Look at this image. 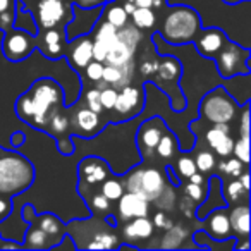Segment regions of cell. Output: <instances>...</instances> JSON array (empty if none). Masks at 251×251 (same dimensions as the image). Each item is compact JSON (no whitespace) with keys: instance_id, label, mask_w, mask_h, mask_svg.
<instances>
[{"instance_id":"cell-1","label":"cell","mask_w":251,"mask_h":251,"mask_svg":"<svg viewBox=\"0 0 251 251\" xmlns=\"http://www.w3.org/2000/svg\"><path fill=\"white\" fill-rule=\"evenodd\" d=\"M35 181V167L18 151L0 148V193L14 196L26 191Z\"/></svg>"},{"instance_id":"cell-2","label":"cell","mask_w":251,"mask_h":251,"mask_svg":"<svg viewBox=\"0 0 251 251\" xmlns=\"http://www.w3.org/2000/svg\"><path fill=\"white\" fill-rule=\"evenodd\" d=\"M26 93L29 95L33 103V117L29 124L36 126L38 129H45L53 114H57V107L62 101V88L55 79L42 77L35 81L33 86Z\"/></svg>"},{"instance_id":"cell-3","label":"cell","mask_w":251,"mask_h":251,"mask_svg":"<svg viewBox=\"0 0 251 251\" xmlns=\"http://www.w3.org/2000/svg\"><path fill=\"white\" fill-rule=\"evenodd\" d=\"M200 28H201V19L198 12L186 5H179V7H172L165 16L160 35L165 42L177 47L193 42L200 33Z\"/></svg>"},{"instance_id":"cell-4","label":"cell","mask_w":251,"mask_h":251,"mask_svg":"<svg viewBox=\"0 0 251 251\" xmlns=\"http://www.w3.org/2000/svg\"><path fill=\"white\" fill-rule=\"evenodd\" d=\"M236 101L222 86H217L215 90L206 93L200 103L201 117L212 124H229L236 115Z\"/></svg>"},{"instance_id":"cell-5","label":"cell","mask_w":251,"mask_h":251,"mask_svg":"<svg viewBox=\"0 0 251 251\" xmlns=\"http://www.w3.org/2000/svg\"><path fill=\"white\" fill-rule=\"evenodd\" d=\"M165 188V179L157 169L138 167L127 179V191L143 196L148 201H155Z\"/></svg>"},{"instance_id":"cell-6","label":"cell","mask_w":251,"mask_h":251,"mask_svg":"<svg viewBox=\"0 0 251 251\" xmlns=\"http://www.w3.org/2000/svg\"><path fill=\"white\" fill-rule=\"evenodd\" d=\"M248 57H250V50L241 49L239 45L232 42H226L213 59L217 62V69H219L220 76L232 77L236 74H248Z\"/></svg>"},{"instance_id":"cell-7","label":"cell","mask_w":251,"mask_h":251,"mask_svg":"<svg viewBox=\"0 0 251 251\" xmlns=\"http://www.w3.org/2000/svg\"><path fill=\"white\" fill-rule=\"evenodd\" d=\"M35 50V40L23 29H7L2 42V52L11 62H21Z\"/></svg>"},{"instance_id":"cell-8","label":"cell","mask_w":251,"mask_h":251,"mask_svg":"<svg viewBox=\"0 0 251 251\" xmlns=\"http://www.w3.org/2000/svg\"><path fill=\"white\" fill-rule=\"evenodd\" d=\"M79 186L86 184V188H97L110 176V169L105 160L98 157H88L79 164Z\"/></svg>"},{"instance_id":"cell-9","label":"cell","mask_w":251,"mask_h":251,"mask_svg":"<svg viewBox=\"0 0 251 251\" xmlns=\"http://www.w3.org/2000/svg\"><path fill=\"white\" fill-rule=\"evenodd\" d=\"M164 131H165V124L160 117H153L140 126L136 141H138V147H140V151L145 157L151 155V151H155L157 143L162 138V134H164Z\"/></svg>"},{"instance_id":"cell-10","label":"cell","mask_w":251,"mask_h":251,"mask_svg":"<svg viewBox=\"0 0 251 251\" xmlns=\"http://www.w3.org/2000/svg\"><path fill=\"white\" fill-rule=\"evenodd\" d=\"M117 201H119V217L122 220H126V222L131 219H136V217H148L150 201L145 200L143 196L136 195V193L124 191Z\"/></svg>"},{"instance_id":"cell-11","label":"cell","mask_w":251,"mask_h":251,"mask_svg":"<svg viewBox=\"0 0 251 251\" xmlns=\"http://www.w3.org/2000/svg\"><path fill=\"white\" fill-rule=\"evenodd\" d=\"M114 108L122 115H136L138 112L143 108V93L138 88L126 84L121 88V91H117V98H115Z\"/></svg>"},{"instance_id":"cell-12","label":"cell","mask_w":251,"mask_h":251,"mask_svg":"<svg viewBox=\"0 0 251 251\" xmlns=\"http://www.w3.org/2000/svg\"><path fill=\"white\" fill-rule=\"evenodd\" d=\"M226 42H227L226 33L219 28L205 29V31H201V35H200L198 38L195 36L196 50H198L200 55L205 57V59H213Z\"/></svg>"},{"instance_id":"cell-13","label":"cell","mask_w":251,"mask_h":251,"mask_svg":"<svg viewBox=\"0 0 251 251\" xmlns=\"http://www.w3.org/2000/svg\"><path fill=\"white\" fill-rule=\"evenodd\" d=\"M36 16H38L36 19H38L40 28L52 29L66 16V5L62 0H42L38 4Z\"/></svg>"},{"instance_id":"cell-14","label":"cell","mask_w":251,"mask_h":251,"mask_svg":"<svg viewBox=\"0 0 251 251\" xmlns=\"http://www.w3.org/2000/svg\"><path fill=\"white\" fill-rule=\"evenodd\" d=\"M133 76H134V62L133 60H127L126 64H121V66H112V64L103 66L101 81L105 84H108V86L122 88L131 83Z\"/></svg>"},{"instance_id":"cell-15","label":"cell","mask_w":251,"mask_h":251,"mask_svg":"<svg viewBox=\"0 0 251 251\" xmlns=\"http://www.w3.org/2000/svg\"><path fill=\"white\" fill-rule=\"evenodd\" d=\"M181 62L174 57H165L157 67V76H155V81L157 84L162 88V90H167L169 84H177L179 77H181Z\"/></svg>"},{"instance_id":"cell-16","label":"cell","mask_w":251,"mask_h":251,"mask_svg":"<svg viewBox=\"0 0 251 251\" xmlns=\"http://www.w3.org/2000/svg\"><path fill=\"white\" fill-rule=\"evenodd\" d=\"M206 229L208 234L217 241H226L230 239L232 236V230H230V222H229V215L224 208L215 210L213 213H210L206 217Z\"/></svg>"},{"instance_id":"cell-17","label":"cell","mask_w":251,"mask_h":251,"mask_svg":"<svg viewBox=\"0 0 251 251\" xmlns=\"http://www.w3.org/2000/svg\"><path fill=\"white\" fill-rule=\"evenodd\" d=\"M151 234H153V222L148 217L131 219L124 226V236L127 239H148Z\"/></svg>"},{"instance_id":"cell-18","label":"cell","mask_w":251,"mask_h":251,"mask_svg":"<svg viewBox=\"0 0 251 251\" xmlns=\"http://www.w3.org/2000/svg\"><path fill=\"white\" fill-rule=\"evenodd\" d=\"M229 222H230V230L237 237L248 239V236H250V208L246 205L232 208V212L229 215Z\"/></svg>"},{"instance_id":"cell-19","label":"cell","mask_w":251,"mask_h":251,"mask_svg":"<svg viewBox=\"0 0 251 251\" xmlns=\"http://www.w3.org/2000/svg\"><path fill=\"white\" fill-rule=\"evenodd\" d=\"M69 60L76 67H86L93 60V42L88 38L77 40L69 53Z\"/></svg>"},{"instance_id":"cell-20","label":"cell","mask_w":251,"mask_h":251,"mask_svg":"<svg viewBox=\"0 0 251 251\" xmlns=\"http://www.w3.org/2000/svg\"><path fill=\"white\" fill-rule=\"evenodd\" d=\"M36 226H38L40 229L53 241V244L60 243L64 232H66V227H64V224L60 222V219H57V217L52 215V213H45V215L40 217Z\"/></svg>"},{"instance_id":"cell-21","label":"cell","mask_w":251,"mask_h":251,"mask_svg":"<svg viewBox=\"0 0 251 251\" xmlns=\"http://www.w3.org/2000/svg\"><path fill=\"white\" fill-rule=\"evenodd\" d=\"M98 122H100L98 114L91 110V108H88V107L83 108V110H79L76 114L77 129H79L83 134H86V136H93V134L97 133V131H98Z\"/></svg>"},{"instance_id":"cell-22","label":"cell","mask_w":251,"mask_h":251,"mask_svg":"<svg viewBox=\"0 0 251 251\" xmlns=\"http://www.w3.org/2000/svg\"><path fill=\"white\" fill-rule=\"evenodd\" d=\"M134 52L129 50L124 43H121L115 36V40L112 42V45L108 47V52H107V59L105 62L112 64V66H121V64H126L127 60H133Z\"/></svg>"},{"instance_id":"cell-23","label":"cell","mask_w":251,"mask_h":251,"mask_svg":"<svg viewBox=\"0 0 251 251\" xmlns=\"http://www.w3.org/2000/svg\"><path fill=\"white\" fill-rule=\"evenodd\" d=\"M53 241L40 229L38 226L29 227L28 232H26V243L23 248H31V250H49V248H53Z\"/></svg>"},{"instance_id":"cell-24","label":"cell","mask_w":251,"mask_h":251,"mask_svg":"<svg viewBox=\"0 0 251 251\" xmlns=\"http://www.w3.org/2000/svg\"><path fill=\"white\" fill-rule=\"evenodd\" d=\"M115 36H117V40L121 43H124L126 47L129 50H136L138 43L141 42V33L140 29L136 28V26H131L126 23L122 28H117V33H115Z\"/></svg>"},{"instance_id":"cell-25","label":"cell","mask_w":251,"mask_h":251,"mask_svg":"<svg viewBox=\"0 0 251 251\" xmlns=\"http://www.w3.org/2000/svg\"><path fill=\"white\" fill-rule=\"evenodd\" d=\"M43 43H45V47H43V53H45L49 59L55 60L57 57L62 55V45H60L59 31H53V28L49 29V31L45 33Z\"/></svg>"},{"instance_id":"cell-26","label":"cell","mask_w":251,"mask_h":251,"mask_svg":"<svg viewBox=\"0 0 251 251\" xmlns=\"http://www.w3.org/2000/svg\"><path fill=\"white\" fill-rule=\"evenodd\" d=\"M157 153L160 155L162 158H171L176 155V151H177V138L174 136V133H171V131H164V134H162V138L158 140L157 143Z\"/></svg>"},{"instance_id":"cell-27","label":"cell","mask_w":251,"mask_h":251,"mask_svg":"<svg viewBox=\"0 0 251 251\" xmlns=\"http://www.w3.org/2000/svg\"><path fill=\"white\" fill-rule=\"evenodd\" d=\"M131 18L138 29H148L155 25V14L151 7H136Z\"/></svg>"},{"instance_id":"cell-28","label":"cell","mask_w":251,"mask_h":251,"mask_svg":"<svg viewBox=\"0 0 251 251\" xmlns=\"http://www.w3.org/2000/svg\"><path fill=\"white\" fill-rule=\"evenodd\" d=\"M100 193L108 201H117L122 196V193H124V186L117 179H105L100 184Z\"/></svg>"},{"instance_id":"cell-29","label":"cell","mask_w":251,"mask_h":251,"mask_svg":"<svg viewBox=\"0 0 251 251\" xmlns=\"http://www.w3.org/2000/svg\"><path fill=\"white\" fill-rule=\"evenodd\" d=\"M86 248H90V250H112V248H119V241L114 234L101 232L97 234L95 239L86 244Z\"/></svg>"},{"instance_id":"cell-30","label":"cell","mask_w":251,"mask_h":251,"mask_svg":"<svg viewBox=\"0 0 251 251\" xmlns=\"http://www.w3.org/2000/svg\"><path fill=\"white\" fill-rule=\"evenodd\" d=\"M105 18H107V21L110 23L112 26H115V28H122V26L127 23V12L124 11V7L122 5H108L107 7V12H105Z\"/></svg>"},{"instance_id":"cell-31","label":"cell","mask_w":251,"mask_h":251,"mask_svg":"<svg viewBox=\"0 0 251 251\" xmlns=\"http://www.w3.org/2000/svg\"><path fill=\"white\" fill-rule=\"evenodd\" d=\"M229 134V126L227 124H215L213 127H210L205 134V140H206V145L210 148H215L224 138Z\"/></svg>"},{"instance_id":"cell-32","label":"cell","mask_w":251,"mask_h":251,"mask_svg":"<svg viewBox=\"0 0 251 251\" xmlns=\"http://www.w3.org/2000/svg\"><path fill=\"white\" fill-rule=\"evenodd\" d=\"M16 114H18V117L23 119V121L31 122L33 103H31V98H29L28 93H23L21 97L18 98V101H16Z\"/></svg>"},{"instance_id":"cell-33","label":"cell","mask_w":251,"mask_h":251,"mask_svg":"<svg viewBox=\"0 0 251 251\" xmlns=\"http://www.w3.org/2000/svg\"><path fill=\"white\" fill-rule=\"evenodd\" d=\"M115 33H117V28L112 26L108 21H105V23H101V25L97 28V31H95V40H97V42H101L103 45L110 47L112 42L115 40Z\"/></svg>"},{"instance_id":"cell-34","label":"cell","mask_w":251,"mask_h":251,"mask_svg":"<svg viewBox=\"0 0 251 251\" xmlns=\"http://www.w3.org/2000/svg\"><path fill=\"white\" fill-rule=\"evenodd\" d=\"M174 171L177 172V176L181 179H186V177H189L193 172H196V164L189 155H182V157H179L177 162H176Z\"/></svg>"},{"instance_id":"cell-35","label":"cell","mask_w":251,"mask_h":251,"mask_svg":"<svg viewBox=\"0 0 251 251\" xmlns=\"http://www.w3.org/2000/svg\"><path fill=\"white\" fill-rule=\"evenodd\" d=\"M49 127H50V133L55 134V136H62V134L67 133V127H69V119L62 114H53L52 119L49 122Z\"/></svg>"},{"instance_id":"cell-36","label":"cell","mask_w":251,"mask_h":251,"mask_svg":"<svg viewBox=\"0 0 251 251\" xmlns=\"http://www.w3.org/2000/svg\"><path fill=\"white\" fill-rule=\"evenodd\" d=\"M195 164L200 172H210V171H213L217 165L215 155H213L212 151H200V153L196 155Z\"/></svg>"},{"instance_id":"cell-37","label":"cell","mask_w":251,"mask_h":251,"mask_svg":"<svg viewBox=\"0 0 251 251\" xmlns=\"http://www.w3.org/2000/svg\"><path fill=\"white\" fill-rule=\"evenodd\" d=\"M232 153L236 155L237 160H241L244 165H248V162H250V138L243 136L241 140H237V143H234Z\"/></svg>"},{"instance_id":"cell-38","label":"cell","mask_w":251,"mask_h":251,"mask_svg":"<svg viewBox=\"0 0 251 251\" xmlns=\"http://www.w3.org/2000/svg\"><path fill=\"white\" fill-rule=\"evenodd\" d=\"M115 98H117V88L105 86L100 90V103H101V108H105V110H112V108H114Z\"/></svg>"},{"instance_id":"cell-39","label":"cell","mask_w":251,"mask_h":251,"mask_svg":"<svg viewBox=\"0 0 251 251\" xmlns=\"http://www.w3.org/2000/svg\"><path fill=\"white\" fill-rule=\"evenodd\" d=\"M219 167L222 169L226 174L232 176V177H239V174L244 171V167H246V165H244L241 160H237V158H230V160L220 162Z\"/></svg>"},{"instance_id":"cell-40","label":"cell","mask_w":251,"mask_h":251,"mask_svg":"<svg viewBox=\"0 0 251 251\" xmlns=\"http://www.w3.org/2000/svg\"><path fill=\"white\" fill-rule=\"evenodd\" d=\"M184 193L193 203L200 205V203H201L203 200H205V196H206V188H203L201 184H193V182H191V184L186 186Z\"/></svg>"},{"instance_id":"cell-41","label":"cell","mask_w":251,"mask_h":251,"mask_svg":"<svg viewBox=\"0 0 251 251\" xmlns=\"http://www.w3.org/2000/svg\"><path fill=\"white\" fill-rule=\"evenodd\" d=\"M86 77L91 81H101V73H103V62L98 60H91L90 64H86Z\"/></svg>"},{"instance_id":"cell-42","label":"cell","mask_w":251,"mask_h":251,"mask_svg":"<svg viewBox=\"0 0 251 251\" xmlns=\"http://www.w3.org/2000/svg\"><path fill=\"white\" fill-rule=\"evenodd\" d=\"M226 193H227V196H229L230 201H234V200H239V198H243V196L248 195V191L243 188V184L239 182V179L230 182V184L226 188Z\"/></svg>"},{"instance_id":"cell-43","label":"cell","mask_w":251,"mask_h":251,"mask_svg":"<svg viewBox=\"0 0 251 251\" xmlns=\"http://www.w3.org/2000/svg\"><path fill=\"white\" fill-rule=\"evenodd\" d=\"M86 105L88 108H91L93 112L100 114L101 110V103H100V90L98 88H93L86 93Z\"/></svg>"},{"instance_id":"cell-44","label":"cell","mask_w":251,"mask_h":251,"mask_svg":"<svg viewBox=\"0 0 251 251\" xmlns=\"http://www.w3.org/2000/svg\"><path fill=\"white\" fill-rule=\"evenodd\" d=\"M232 148H234V140L229 136V134H227V136L224 138V140L220 141V143L217 145L213 150L217 151V155H220L222 158H226V157H229V155L232 153Z\"/></svg>"},{"instance_id":"cell-45","label":"cell","mask_w":251,"mask_h":251,"mask_svg":"<svg viewBox=\"0 0 251 251\" xmlns=\"http://www.w3.org/2000/svg\"><path fill=\"white\" fill-rule=\"evenodd\" d=\"M172 226H174V222H172V219L164 212V210H162V212H158L157 215H155L153 227H160V229H171Z\"/></svg>"},{"instance_id":"cell-46","label":"cell","mask_w":251,"mask_h":251,"mask_svg":"<svg viewBox=\"0 0 251 251\" xmlns=\"http://www.w3.org/2000/svg\"><path fill=\"white\" fill-rule=\"evenodd\" d=\"M108 205H110V201H108L101 193H95V195L91 196V208L93 210L103 212V210H108Z\"/></svg>"},{"instance_id":"cell-47","label":"cell","mask_w":251,"mask_h":251,"mask_svg":"<svg viewBox=\"0 0 251 251\" xmlns=\"http://www.w3.org/2000/svg\"><path fill=\"white\" fill-rule=\"evenodd\" d=\"M107 52H108V47L103 45L101 42H93V60H98V62H105L107 59Z\"/></svg>"},{"instance_id":"cell-48","label":"cell","mask_w":251,"mask_h":251,"mask_svg":"<svg viewBox=\"0 0 251 251\" xmlns=\"http://www.w3.org/2000/svg\"><path fill=\"white\" fill-rule=\"evenodd\" d=\"M11 208H12L11 196L2 195V193H0V220L7 219L9 213H11Z\"/></svg>"},{"instance_id":"cell-49","label":"cell","mask_w":251,"mask_h":251,"mask_svg":"<svg viewBox=\"0 0 251 251\" xmlns=\"http://www.w3.org/2000/svg\"><path fill=\"white\" fill-rule=\"evenodd\" d=\"M12 21H14V14H12V11H4L0 12V29H9L12 25Z\"/></svg>"},{"instance_id":"cell-50","label":"cell","mask_w":251,"mask_h":251,"mask_svg":"<svg viewBox=\"0 0 251 251\" xmlns=\"http://www.w3.org/2000/svg\"><path fill=\"white\" fill-rule=\"evenodd\" d=\"M57 148H59L64 155H69V153H73V151H74V145H73V141H71L69 138H62V140H59V138H57Z\"/></svg>"},{"instance_id":"cell-51","label":"cell","mask_w":251,"mask_h":251,"mask_svg":"<svg viewBox=\"0 0 251 251\" xmlns=\"http://www.w3.org/2000/svg\"><path fill=\"white\" fill-rule=\"evenodd\" d=\"M241 134L246 138H250V114H248V107L244 108L243 114V122H241Z\"/></svg>"},{"instance_id":"cell-52","label":"cell","mask_w":251,"mask_h":251,"mask_svg":"<svg viewBox=\"0 0 251 251\" xmlns=\"http://www.w3.org/2000/svg\"><path fill=\"white\" fill-rule=\"evenodd\" d=\"M74 2L81 7H97V5H101L107 0H74Z\"/></svg>"},{"instance_id":"cell-53","label":"cell","mask_w":251,"mask_h":251,"mask_svg":"<svg viewBox=\"0 0 251 251\" xmlns=\"http://www.w3.org/2000/svg\"><path fill=\"white\" fill-rule=\"evenodd\" d=\"M158 64L153 62V60H147V62L143 64V67H141V71H143V74H155V71H157Z\"/></svg>"},{"instance_id":"cell-54","label":"cell","mask_w":251,"mask_h":251,"mask_svg":"<svg viewBox=\"0 0 251 251\" xmlns=\"http://www.w3.org/2000/svg\"><path fill=\"white\" fill-rule=\"evenodd\" d=\"M189 182H193V184H203L205 182V179H203L201 174H196V172H193L191 176H189Z\"/></svg>"},{"instance_id":"cell-55","label":"cell","mask_w":251,"mask_h":251,"mask_svg":"<svg viewBox=\"0 0 251 251\" xmlns=\"http://www.w3.org/2000/svg\"><path fill=\"white\" fill-rule=\"evenodd\" d=\"M136 7H153V0H133Z\"/></svg>"},{"instance_id":"cell-56","label":"cell","mask_w":251,"mask_h":251,"mask_svg":"<svg viewBox=\"0 0 251 251\" xmlns=\"http://www.w3.org/2000/svg\"><path fill=\"white\" fill-rule=\"evenodd\" d=\"M23 141H25V134H23V133H14V134H12V145H14V147L23 145Z\"/></svg>"},{"instance_id":"cell-57","label":"cell","mask_w":251,"mask_h":251,"mask_svg":"<svg viewBox=\"0 0 251 251\" xmlns=\"http://www.w3.org/2000/svg\"><path fill=\"white\" fill-rule=\"evenodd\" d=\"M134 9H136V5L133 4V2H126V5H124V11L127 12V16H131L134 12Z\"/></svg>"},{"instance_id":"cell-58","label":"cell","mask_w":251,"mask_h":251,"mask_svg":"<svg viewBox=\"0 0 251 251\" xmlns=\"http://www.w3.org/2000/svg\"><path fill=\"white\" fill-rule=\"evenodd\" d=\"M11 9V0H0V12Z\"/></svg>"},{"instance_id":"cell-59","label":"cell","mask_w":251,"mask_h":251,"mask_svg":"<svg viewBox=\"0 0 251 251\" xmlns=\"http://www.w3.org/2000/svg\"><path fill=\"white\" fill-rule=\"evenodd\" d=\"M222 2H226V4H229V5H236V4H239V2H244V0H222Z\"/></svg>"},{"instance_id":"cell-60","label":"cell","mask_w":251,"mask_h":251,"mask_svg":"<svg viewBox=\"0 0 251 251\" xmlns=\"http://www.w3.org/2000/svg\"><path fill=\"white\" fill-rule=\"evenodd\" d=\"M127 2H133V0H127Z\"/></svg>"}]
</instances>
